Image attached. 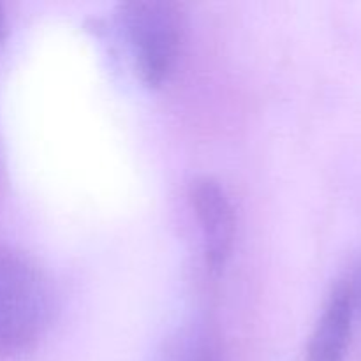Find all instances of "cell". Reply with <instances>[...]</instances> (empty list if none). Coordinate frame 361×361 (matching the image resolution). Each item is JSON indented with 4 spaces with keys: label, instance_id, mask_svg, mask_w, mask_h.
Listing matches in <instances>:
<instances>
[{
    "label": "cell",
    "instance_id": "obj_1",
    "mask_svg": "<svg viewBox=\"0 0 361 361\" xmlns=\"http://www.w3.org/2000/svg\"><path fill=\"white\" fill-rule=\"evenodd\" d=\"M51 317V289L34 259L0 245V358L34 349Z\"/></svg>",
    "mask_w": 361,
    "mask_h": 361
},
{
    "label": "cell",
    "instance_id": "obj_2",
    "mask_svg": "<svg viewBox=\"0 0 361 361\" xmlns=\"http://www.w3.org/2000/svg\"><path fill=\"white\" fill-rule=\"evenodd\" d=\"M120 23L134 69L147 87L169 80L185 32L182 6L171 0H130L120 6Z\"/></svg>",
    "mask_w": 361,
    "mask_h": 361
},
{
    "label": "cell",
    "instance_id": "obj_3",
    "mask_svg": "<svg viewBox=\"0 0 361 361\" xmlns=\"http://www.w3.org/2000/svg\"><path fill=\"white\" fill-rule=\"evenodd\" d=\"M190 207L200 224L207 267L221 271L231 256L236 217L228 192L214 176H200L190 183Z\"/></svg>",
    "mask_w": 361,
    "mask_h": 361
},
{
    "label": "cell",
    "instance_id": "obj_4",
    "mask_svg": "<svg viewBox=\"0 0 361 361\" xmlns=\"http://www.w3.org/2000/svg\"><path fill=\"white\" fill-rule=\"evenodd\" d=\"M355 314V300L348 281L337 282L310 334L305 361H345L351 348Z\"/></svg>",
    "mask_w": 361,
    "mask_h": 361
},
{
    "label": "cell",
    "instance_id": "obj_5",
    "mask_svg": "<svg viewBox=\"0 0 361 361\" xmlns=\"http://www.w3.org/2000/svg\"><path fill=\"white\" fill-rule=\"evenodd\" d=\"M155 361H222L217 328L203 317L180 324L162 341Z\"/></svg>",
    "mask_w": 361,
    "mask_h": 361
},
{
    "label": "cell",
    "instance_id": "obj_6",
    "mask_svg": "<svg viewBox=\"0 0 361 361\" xmlns=\"http://www.w3.org/2000/svg\"><path fill=\"white\" fill-rule=\"evenodd\" d=\"M348 284H349V288H351L356 310H360L361 312V263L358 264V270L355 271V277H353L351 281H348Z\"/></svg>",
    "mask_w": 361,
    "mask_h": 361
},
{
    "label": "cell",
    "instance_id": "obj_7",
    "mask_svg": "<svg viewBox=\"0 0 361 361\" xmlns=\"http://www.w3.org/2000/svg\"><path fill=\"white\" fill-rule=\"evenodd\" d=\"M6 27H7V21H6V11H4V7L0 6V42H2L4 35H6Z\"/></svg>",
    "mask_w": 361,
    "mask_h": 361
}]
</instances>
